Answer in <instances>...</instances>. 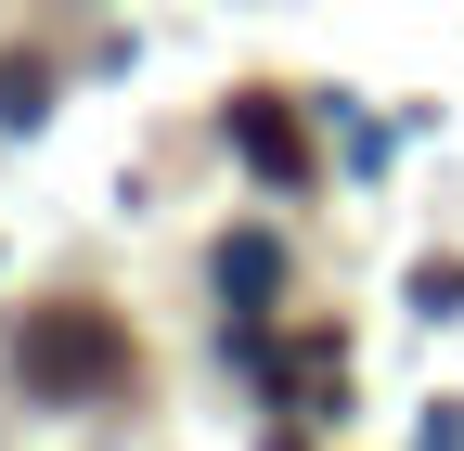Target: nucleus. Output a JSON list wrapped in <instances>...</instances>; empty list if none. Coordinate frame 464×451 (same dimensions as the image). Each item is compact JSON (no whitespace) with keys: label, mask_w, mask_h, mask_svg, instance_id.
<instances>
[{"label":"nucleus","mask_w":464,"mask_h":451,"mask_svg":"<svg viewBox=\"0 0 464 451\" xmlns=\"http://www.w3.org/2000/svg\"><path fill=\"white\" fill-rule=\"evenodd\" d=\"M26 374H39V387H116L130 349H116L103 310H39V322H26Z\"/></svg>","instance_id":"f257e3e1"},{"label":"nucleus","mask_w":464,"mask_h":451,"mask_svg":"<svg viewBox=\"0 0 464 451\" xmlns=\"http://www.w3.org/2000/svg\"><path fill=\"white\" fill-rule=\"evenodd\" d=\"M232 142H246V168H258V181H284V194H297L310 181V142H297V117H284V103H232Z\"/></svg>","instance_id":"f03ea898"},{"label":"nucleus","mask_w":464,"mask_h":451,"mask_svg":"<svg viewBox=\"0 0 464 451\" xmlns=\"http://www.w3.org/2000/svg\"><path fill=\"white\" fill-rule=\"evenodd\" d=\"M219 284H232V297H271V284H284L271 233H232V245H219Z\"/></svg>","instance_id":"7ed1b4c3"},{"label":"nucleus","mask_w":464,"mask_h":451,"mask_svg":"<svg viewBox=\"0 0 464 451\" xmlns=\"http://www.w3.org/2000/svg\"><path fill=\"white\" fill-rule=\"evenodd\" d=\"M39 103H52V78H39V65H14V52H0V130H39Z\"/></svg>","instance_id":"20e7f679"}]
</instances>
